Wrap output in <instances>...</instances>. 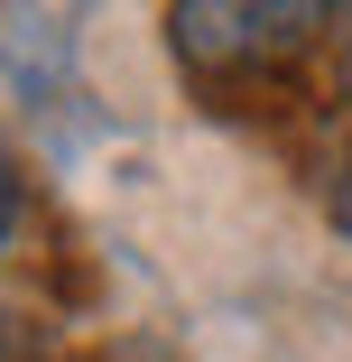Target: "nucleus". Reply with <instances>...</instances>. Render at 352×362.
<instances>
[{
  "label": "nucleus",
  "instance_id": "1",
  "mask_svg": "<svg viewBox=\"0 0 352 362\" xmlns=\"http://www.w3.org/2000/svg\"><path fill=\"white\" fill-rule=\"evenodd\" d=\"M324 28H334V10H315V0H186V10H167L176 56L195 75H214V84L278 75V65H297Z\"/></svg>",
  "mask_w": 352,
  "mask_h": 362
},
{
  "label": "nucleus",
  "instance_id": "2",
  "mask_svg": "<svg viewBox=\"0 0 352 362\" xmlns=\"http://www.w3.org/2000/svg\"><path fill=\"white\" fill-rule=\"evenodd\" d=\"M0 362H47V334L28 316H0Z\"/></svg>",
  "mask_w": 352,
  "mask_h": 362
},
{
  "label": "nucleus",
  "instance_id": "3",
  "mask_svg": "<svg viewBox=\"0 0 352 362\" xmlns=\"http://www.w3.org/2000/svg\"><path fill=\"white\" fill-rule=\"evenodd\" d=\"M324 204H334V223L352 233V149H334V186H324Z\"/></svg>",
  "mask_w": 352,
  "mask_h": 362
},
{
  "label": "nucleus",
  "instance_id": "4",
  "mask_svg": "<svg viewBox=\"0 0 352 362\" xmlns=\"http://www.w3.org/2000/svg\"><path fill=\"white\" fill-rule=\"evenodd\" d=\"M10 233H19V168H10V149H0V251H10Z\"/></svg>",
  "mask_w": 352,
  "mask_h": 362
},
{
  "label": "nucleus",
  "instance_id": "5",
  "mask_svg": "<svg viewBox=\"0 0 352 362\" xmlns=\"http://www.w3.org/2000/svg\"><path fill=\"white\" fill-rule=\"evenodd\" d=\"M343 75H352V37H343Z\"/></svg>",
  "mask_w": 352,
  "mask_h": 362
}]
</instances>
